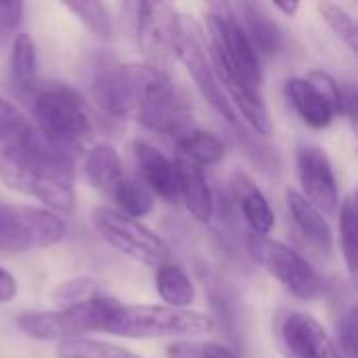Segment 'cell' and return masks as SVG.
<instances>
[{"instance_id": "34", "label": "cell", "mask_w": 358, "mask_h": 358, "mask_svg": "<svg viewBox=\"0 0 358 358\" xmlns=\"http://www.w3.org/2000/svg\"><path fill=\"white\" fill-rule=\"evenodd\" d=\"M340 344L348 358H357V308H350L340 323Z\"/></svg>"}, {"instance_id": "35", "label": "cell", "mask_w": 358, "mask_h": 358, "mask_svg": "<svg viewBox=\"0 0 358 358\" xmlns=\"http://www.w3.org/2000/svg\"><path fill=\"white\" fill-rule=\"evenodd\" d=\"M17 296V279L0 266V304L10 302Z\"/></svg>"}, {"instance_id": "19", "label": "cell", "mask_w": 358, "mask_h": 358, "mask_svg": "<svg viewBox=\"0 0 358 358\" xmlns=\"http://www.w3.org/2000/svg\"><path fill=\"white\" fill-rule=\"evenodd\" d=\"M243 13L245 17V34L252 42V46L256 48L258 57H275L281 46H283V34L281 27L277 25V21L260 6L254 2H241L239 6H235Z\"/></svg>"}, {"instance_id": "28", "label": "cell", "mask_w": 358, "mask_h": 358, "mask_svg": "<svg viewBox=\"0 0 358 358\" xmlns=\"http://www.w3.org/2000/svg\"><path fill=\"white\" fill-rule=\"evenodd\" d=\"M65 8L73 13L94 36L107 40L113 36V21L109 8L103 2L86 0V2H65Z\"/></svg>"}, {"instance_id": "24", "label": "cell", "mask_w": 358, "mask_h": 358, "mask_svg": "<svg viewBox=\"0 0 358 358\" xmlns=\"http://www.w3.org/2000/svg\"><path fill=\"white\" fill-rule=\"evenodd\" d=\"M10 84L21 94H31L36 82V44L27 31H19L10 48Z\"/></svg>"}, {"instance_id": "7", "label": "cell", "mask_w": 358, "mask_h": 358, "mask_svg": "<svg viewBox=\"0 0 358 358\" xmlns=\"http://www.w3.org/2000/svg\"><path fill=\"white\" fill-rule=\"evenodd\" d=\"M92 224L103 241L134 262L159 266L170 258V250L157 233H153L141 220L128 218L113 208H96L92 212Z\"/></svg>"}, {"instance_id": "4", "label": "cell", "mask_w": 358, "mask_h": 358, "mask_svg": "<svg viewBox=\"0 0 358 358\" xmlns=\"http://www.w3.org/2000/svg\"><path fill=\"white\" fill-rule=\"evenodd\" d=\"M117 300L94 296L86 302L61 306L57 310H31L17 317V329L42 342H69L86 334H105V325Z\"/></svg>"}, {"instance_id": "32", "label": "cell", "mask_w": 358, "mask_h": 358, "mask_svg": "<svg viewBox=\"0 0 358 358\" xmlns=\"http://www.w3.org/2000/svg\"><path fill=\"white\" fill-rule=\"evenodd\" d=\"M55 298L59 300L61 306H71V304L86 302V300L94 298L92 281H88V279H76V281L63 283V285L55 292Z\"/></svg>"}, {"instance_id": "9", "label": "cell", "mask_w": 358, "mask_h": 358, "mask_svg": "<svg viewBox=\"0 0 358 358\" xmlns=\"http://www.w3.org/2000/svg\"><path fill=\"white\" fill-rule=\"evenodd\" d=\"M250 250L254 258L266 268V273L275 277L292 296L300 300H313L321 294L323 283L319 273L296 250L281 241L256 235L250 239Z\"/></svg>"}, {"instance_id": "10", "label": "cell", "mask_w": 358, "mask_h": 358, "mask_svg": "<svg viewBox=\"0 0 358 358\" xmlns=\"http://www.w3.org/2000/svg\"><path fill=\"white\" fill-rule=\"evenodd\" d=\"M0 155L27 164H52L69 157L55 149L36 124L4 96H0Z\"/></svg>"}, {"instance_id": "31", "label": "cell", "mask_w": 358, "mask_h": 358, "mask_svg": "<svg viewBox=\"0 0 358 358\" xmlns=\"http://www.w3.org/2000/svg\"><path fill=\"white\" fill-rule=\"evenodd\" d=\"M170 358H237L222 344H197V342H176L168 348Z\"/></svg>"}, {"instance_id": "12", "label": "cell", "mask_w": 358, "mask_h": 358, "mask_svg": "<svg viewBox=\"0 0 358 358\" xmlns=\"http://www.w3.org/2000/svg\"><path fill=\"white\" fill-rule=\"evenodd\" d=\"M134 63H120L111 55H96L90 71V96L111 117H132Z\"/></svg>"}, {"instance_id": "5", "label": "cell", "mask_w": 358, "mask_h": 358, "mask_svg": "<svg viewBox=\"0 0 358 358\" xmlns=\"http://www.w3.org/2000/svg\"><path fill=\"white\" fill-rule=\"evenodd\" d=\"M0 180L4 187L34 197L50 212H71L76 206L73 164L61 159L52 164H27L0 155Z\"/></svg>"}, {"instance_id": "36", "label": "cell", "mask_w": 358, "mask_h": 358, "mask_svg": "<svg viewBox=\"0 0 358 358\" xmlns=\"http://www.w3.org/2000/svg\"><path fill=\"white\" fill-rule=\"evenodd\" d=\"M275 8H277V10H281V13H285L287 17H292V15H296V13H298L300 2H275Z\"/></svg>"}, {"instance_id": "25", "label": "cell", "mask_w": 358, "mask_h": 358, "mask_svg": "<svg viewBox=\"0 0 358 358\" xmlns=\"http://www.w3.org/2000/svg\"><path fill=\"white\" fill-rule=\"evenodd\" d=\"M115 201V210L128 218H143L153 210V195L149 193V189L136 180V178H128L124 176V180L113 189V193L109 195Z\"/></svg>"}, {"instance_id": "11", "label": "cell", "mask_w": 358, "mask_h": 358, "mask_svg": "<svg viewBox=\"0 0 358 358\" xmlns=\"http://www.w3.org/2000/svg\"><path fill=\"white\" fill-rule=\"evenodd\" d=\"M134 8L138 46L151 65L162 69L172 59H176L182 15L166 2H138Z\"/></svg>"}, {"instance_id": "30", "label": "cell", "mask_w": 358, "mask_h": 358, "mask_svg": "<svg viewBox=\"0 0 358 358\" xmlns=\"http://www.w3.org/2000/svg\"><path fill=\"white\" fill-rule=\"evenodd\" d=\"M304 80L321 94V99L329 105L334 115H344L342 86L334 80V76H329L327 71H321V69H313L304 76Z\"/></svg>"}, {"instance_id": "27", "label": "cell", "mask_w": 358, "mask_h": 358, "mask_svg": "<svg viewBox=\"0 0 358 358\" xmlns=\"http://www.w3.org/2000/svg\"><path fill=\"white\" fill-rule=\"evenodd\" d=\"M358 212H357V199L355 195H348L342 201V210H340V241H342V252L348 264L350 275H357V254H358Z\"/></svg>"}, {"instance_id": "2", "label": "cell", "mask_w": 358, "mask_h": 358, "mask_svg": "<svg viewBox=\"0 0 358 358\" xmlns=\"http://www.w3.org/2000/svg\"><path fill=\"white\" fill-rule=\"evenodd\" d=\"M214 329L212 317L191 310L157 304H115L105 334L128 340L159 338H199Z\"/></svg>"}, {"instance_id": "18", "label": "cell", "mask_w": 358, "mask_h": 358, "mask_svg": "<svg viewBox=\"0 0 358 358\" xmlns=\"http://www.w3.org/2000/svg\"><path fill=\"white\" fill-rule=\"evenodd\" d=\"M233 189H235L239 208L243 212V218L250 224V229L254 231V235L266 237L275 227V214H273V208H271L268 199L264 197V193L245 174L235 176Z\"/></svg>"}, {"instance_id": "26", "label": "cell", "mask_w": 358, "mask_h": 358, "mask_svg": "<svg viewBox=\"0 0 358 358\" xmlns=\"http://www.w3.org/2000/svg\"><path fill=\"white\" fill-rule=\"evenodd\" d=\"M57 357L59 358H143L122 346L109 344V342H101V340H86V338H78V340H69V342H61L57 348Z\"/></svg>"}, {"instance_id": "13", "label": "cell", "mask_w": 358, "mask_h": 358, "mask_svg": "<svg viewBox=\"0 0 358 358\" xmlns=\"http://www.w3.org/2000/svg\"><path fill=\"white\" fill-rule=\"evenodd\" d=\"M296 166L302 185L300 195L308 199L319 212L334 214L340 208V191L327 153L313 145L300 147L296 153Z\"/></svg>"}, {"instance_id": "8", "label": "cell", "mask_w": 358, "mask_h": 358, "mask_svg": "<svg viewBox=\"0 0 358 358\" xmlns=\"http://www.w3.org/2000/svg\"><path fill=\"white\" fill-rule=\"evenodd\" d=\"M176 59L187 67V71L191 73V78L195 80L199 92L208 99V103L233 128H241V117L233 109L231 101L227 99L224 90L220 88V84L214 76L201 27L197 25V21H193L187 15L180 17V36H178V44H176Z\"/></svg>"}, {"instance_id": "29", "label": "cell", "mask_w": 358, "mask_h": 358, "mask_svg": "<svg viewBox=\"0 0 358 358\" xmlns=\"http://www.w3.org/2000/svg\"><path fill=\"white\" fill-rule=\"evenodd\" d=\"M317 6H319L323 19H325V21L329 23V27L336 31V36H338L342 42H346L348 48H350L352 52H357L358 27L355 17H352L346 8H342V6H338V4H334V2H319Z\"/></svg>"}, {"instance_id": "16", "label": "cell", "mask_w": 358, "mask_h": 358, "mask_svg": "<svg viewBox=\"0 0 358 358\" xmlns=\"http://www.w3.org/2000/svg\"><path fill=\"white\" fill-rule=\"evenodd\" d=\"M174 164L178 172V199L185 201L189 214L197 222L208 224L214 216V199L203 170L182 157H178Z\"/></svg>"}, {"instance_id": "17", "label": "cell", "mask_w": 358, "mask_h": 358, "mask_svg": "<svg viewBox=\"0 0 358 358\" xmlns=\"http://www.w3.org/2000/svg\"><path fill=\"white\" fill-rule=\"evenodd\" d=\"M84 176L86 180L103 191L105 195H111L113 189L124 180V166L120 159V153L115 151V147L107 145V143H99L94 147L88 149L86 157H84Z\"/></svg>"}, {"instance_id": "14", "label": "cell", "mask_w": 358, "mask_h": 358, "mask_svg": "<svg viewBox=\"0 0 358 358\" xmlns=\"http://www.w3.org/2000/svg\"><path fill=\"white\" fill-rule=\"evenodd\" d=\"M279 338L289 358H340L325 327L304 313H285L279 323Z\"/></svg>"}, {"instance_id": "22", "label": "cell", "mask_w": 358, "mask_h": 358, "mask_svg": "<svg viewBox=\"0 0 358 358\" xmlns=\"http://www.w3.org/2000/svg\"><path fill=\"white\" fill-rule=\"evenodd\" d=\"M176 147L182 155V159L195 164V166H214L218 162H222L227 149L224 143L218 134L210 132V130H201V128H191L187 130L182 136H178Z\"/></svg>"}, {"instance_id": "20", "label": "cell", "mask_w": 358, "mask_h": 358, "mask_svg": "<svg viewBox=\"0 0 358 358\" xmlns=\"http://www.w3.org/2000/svg\"><path fill=\"white\" fill-rule=\"evenodd\" d=\"M287 208H289V214H292L296 227L304 233V237L319 250L329 252L334 235H331L325 214L319 212L308 199H304L298 191H292V189L287 191Z\"/></svg>"}, {"instance_id": "15", "label": "cell", "mask_w": 358, "mask_h": 358, "mask_svg": "<svg viewBox=\"0 0 358 358\" xmlns=\"http://www.w3.org/2000/svg\"><path fill=\"white\" fill-rule=\"evenodd\" d=\"M134 157L141 172V182L149 189L151 195H157L164 201H178V172L176 164L166 157L159 149L145 141L134 143Z\"/></svg>"}, {"instance_id": "33", "label": "cell", "mask_w": 358, "mask_h": 358, "mask_svg": "<svg viewBox=\"0 0 358 358\" xmlns=\"http://www.w3.org/2000/svg\"><path fill=\"white\" fill-rule=\"evenodd\" d=\"M23 17V2H0V46L15 34Z\"/></svg>"}, {"instance_id": "6", "label": "cell", "mask_w": 358, "mask_h": 358, "mask_svg": "<svg viewBox=\"0 0 358 358\" xmlns=\"http://www.w3.org/2000/svg\"><path fill=\"white\" fill-rule=\"evenodd\" d=\"M65 235V220L46 208L0 203V254L50 248L63 241Z\"/></svg>"}, {"instance_id": "1", "label": "cell", "mask_w": 358, "mask_h": 358, "mask_svg": "<svg viewBox=\"0 0 358 358\" xmlns=\"http://www.w3.org/2000/svg\"><path fill=\"white\" fill-rule=\"evenodd\" d=\"M31 115L40 134L59 151L82 149L92 138V120L82 96L63 82L31 90Z\"/></svg>"}, {"instance_id": "3", "label": "cell", "mask_w": 358, "mask_h": 358, "mask_svg": "<svg viewBox=\"0 0 358 358\" xmlns=\"http://www.w3.org/2000/svg\"><path fill=\"white\" fill-rule=\"evenodd\" d=\"M132 117L149 130L172 136L174 141L193 128L189 105L164 69L153 65H136Z\"/></svg>"}, {"instance_id": "21", "label": "cell", "mask_w": 358, "mask_h": 358, "mask_svg": "<svg viewBox=\"0 0 358 358\" xmlns=\"http://www.w3.org/2000/svg\"><path fill=\"white\" fill-rule=\"evenodd\" d=\"M285 92L289 103L294 105L296 113L302 117V122L310 128H327L334 122V113L329 105L321 99V94L304 80V78H292L285 84Z\"/></svg>"}, {"instance_id": "23", "label": "cell", "mask_w": 358, "mask_h": 358, "mask_svg": "<svg viewBox=\"0 0 358 358\" xmlns=\"http://www.w3.org/2000/svg\"><path fill=\"white\" fill-rule=\"evenodd\" d=\"M155 287L166 306L189 308L195 300V287L182 266L174 262H164L155 273Z\"/></svg>"}]
</instances>
